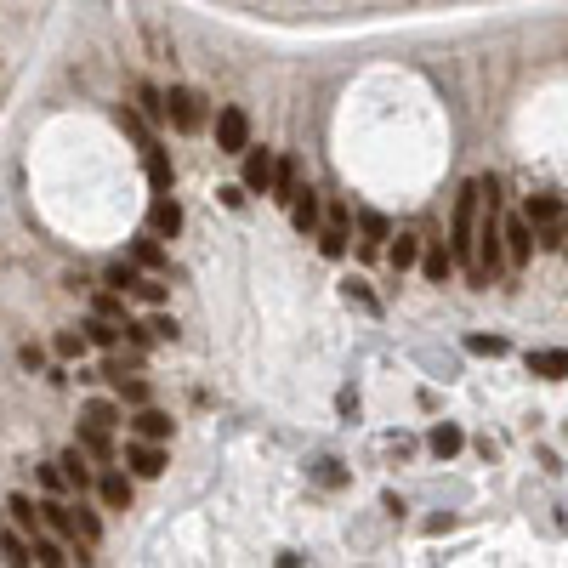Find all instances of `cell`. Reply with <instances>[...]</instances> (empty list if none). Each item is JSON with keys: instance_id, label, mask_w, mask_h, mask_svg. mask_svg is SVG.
Returning a JSON list of instances; mask_svg holds the SVG:
<instances>
[{"instance_id": "obj_21", "label": "cell", "mask_w": 568, "mask_h": 568, "mask_svg": "<svg viewBox=\"0 0 568 568\" xmlns=\"http://www.w3.org/2000/svg\"><path fill=\"white\" fill-rule=\"evenodd\" d=\"M421 267H426V279H432V284H449V273H455V256H449L444 245H432V250L421 256Z\"/></svg>"}, {"instance_id": "obj_30", "label": "cell", "mask_w": 568, "mask_h": 568, "mask_svg": "<svg viewBox=\"0 0 568 568\" xmlns=\"http://www.w3.org/2000/svg\"><path fill=\"white\" fill-rule=\"evenodd\" d=\"M137 273H142L137 262H114V267H108V290H120V296H131V284H137Z\"/></svg>"}, {"instance_id": "obj_13", "label": "cell", "mask_w": 568, "mask_h": 568, "mask_svg": "<svg viewBox=\"0 0 568 568\" xmlns=\"http://www.w3.org/2000/svg\"><path fill=\"white\" fill-rule=\"evenodd\" d=\"M57 466H63V478H69V489H80V495H86L91 483H97V478H91V455H86V449H80V444H74L69 455L57 461Z\"/></svg>"}, {"instance_id": "obj_36", "label": "cell", "mask_w": 568, "mask_h": 568, "mask_svg": "<svg viewBox=\"0 0 568 568\" xmlns=\"http://www.w3.org/2000/svg\"><path fill=\"white\" fill-rule=\"evenodd\" d=\"M358 222H364V233H370V245H375V239H387V216L364 211V216H358Z\"/></svg>"}, {"instance_id": "obj_15", "label": "cell", "mask_w": 568, "mask_h": 568, "mask_svg": "<svg viewBox=\"0 0 568 568\" xmlns=\"http://www.w3.org/2000/svg\"><path fill=\"white\" fill-rule=\"evenodd\" d=\"M267 194L279 199V205H290V199L302 194V177H296V160H279V165H273V188H267Z\"/></svg>"}, {"instance_id": "obj_20", "label": "cell", "mask_w": 568, "mask_h": 568, "mask_svg": "<svg viewBox=\"0 0 568 568\" xmlns=\"http://www.w3.org/2000/svg\"><path fill=\"white\" fill-rule=\"evenodd\" d=\"M80 449H86L91 461H114V438H108L103 426H80Z\"/></svg>"}, {"instance_id": "obj_9", "label": "cell", "mask_w": 568, "mask_h": 568, "mask_svg": "<svg viewBox=\"0 0 568 568\" xmlns=\"http://www.w3.org/2000/svg\"><path fill=\"white\" fill-rule=\"evenodd\" d=\"M131 432H137V438H154V444H165V438H171V415H165V409L137 404V415H131Z\"/></svg>"}, {"instance_id": "obj_14", "label": "cell", "mask_w": 568, "mask_h": 568, "mask_svg": "<svg viewBox=\"0 0 568 568\" xmlns=\"http://www.w3.org/2000/svg\"><path fill=\"white\" fill-rule=\"evenodd\" d=\"M529 370L540 375V381H563V375H568V353H563V347H540V353H529Z\"/></svg>"}, {"instance_id": "obj_19", "label": "cell", "mask_w": 568, "mask_h": 568, "mask_svg": "<svg viewBox=\"0 0 568 568\" xmlns=\"http://www.w3.org/2000/svg\"><path fill=\"white\" fill-rule=\"evenodd\" d=\"M6 512H12V523H18L23 534H40V506L29 495H12L6 500Z\"/></svg>"}, {"instance_id": "obj_38", "label": "cell", "mask_w": 568, "mask_h": 568, "mask_svg": "<svg viewBox=\"0 0 568 568\" xmlns=\"http://www.w3.org/2000/svg\"><path fill=\"white\" fill-rule=\"evenodd\" d=\"M40 364H46V353H40L35 341H29V347H23V370H40Z\"/></svg>"}, {"instance_id": "obj_17", "label": "cell", "mask_w": 568, "mask_h": 568, "mask_svg": "<svg viewBox=\"0 0 568 568\" xmlns=\"http://www.w3.org/2000/svg\"><path fill=\"white\" fill-rule=\"evenodd\" d=\"M426 444H432V455H438V461H449V455H455V449H461L466 438H461V426H455V421H438Z\"/></svg>"}, {"instance_id": "obj_40", "label": "cell", "mask_w": 568, "mask_h": 568, "mask_svg": "<svg viewBox=\"0 0 568 568\" xmlns=\"http://www.w3.org/2000/svg\"><path fill=\"white\" fill-rule=\"evenodd\" d=\"M563 256H568V245H563Z\"/></svg>"}, {"instance_id": "obj_32", "label": "cell", "mask_w": 568, "mask_h": 568, "mask_svg": "<svg viewBox=\"0 0 568 568\" xmlns=\"http://www.w3.org/2000/svg\"><path fill=\"white\" fill-rule=\"evenodd\" d=\"M341 290H347V302H358V307H370V313H381V302L370 296V284H364V279H347Z\"/></svg>"}, {"instance_id": "obj_1", "label": "cell", "mask_w": 568, "mask_h": 568, "mask_svg": "<svg viewBox=\"0 0 568 568\" xmlns=\"http://www.w3.org/2000/svg\"><path fill=\"white\" fill-rule=\"evenodd\" d=\"M478 205H483V177L466 182V194L455 199V222H449V256H455V267L472 273V284H478Z\"/></svg>"}, {"instance_id": "obj_4", "label": "cell", "mask_w": 568, "mask_h": 568, "mask_svg": "<svg viewBox=\"0 0 568 568\" xmlns=\"http://www.w3.org/2000/svg\"><path fill=\"white\" fill-rule=\"evenodd\" d=\"M125 466H131L137 478H160V472H165V444H154V438H137V444L125 449Z\"/></svg>"}, {"instance_id": "obj_28", "label": "cell", "mask_w": 568, "mask_h": 568, "mask_svg": "<svg viewBox=\"0 0 568 568\" xmlns=\"http://www.w3.org/2000/svg\"><path fill=\"white\" fill-rule=\"evenodd\" d=\"M86 347H91L86 330H63V336L52 341V353H57V358H86Z\"/></svg>"}, {"instance_id": "obj_23", "label": "cell", "mask_w": 568, "mask_h": 568, "mask_svg": "<svg viewBox=\"0 0 568 568\" xmlns=\"http://www.w3.org/2000/svg\"><path fill=\"white\" fill-rule=\"evenodd\" d=\"M29 563L57 568V563H69V557H63V546H57V540H46V534H29Z\"/></svg>"}, {"instance_id": "obj_35", "label": "cell", "mask_w": 568, "mask_h": 568, "mask_svg": "<svg viewBox=\"0 0 568 568\" xmlns=\"http://www.w3.org/2000/svg\"><path fill=\"white\" fill-rule=\"evenodd\" d=\"M466 347H472V353H483V358H500V353H506V341H500V336H472Z\"/></svg>"}, {"instance_id": "obj_2", "label": "cell", "mask_w": 568, "mask_h": 568, "mask_svg": "<svg viewBox=\"0 0 568 568\" xmlns=\"http://www.w3.org/2000/svg\"><path fill=\"white\" fill-rule=\"evenodd\" d=\"M165 120L177 125V131H199V125H205V97L188 91V86H171L165 91Z\"/></svg>"}, {"instance_id": "obj_12", "label": "cell", "mask_w": 568, "mask_h": 568, "mask_svg": "<svg viewBox=\"0 0 568 568\" xmlns=\"http://www.w3.org/2000/svg\"><path fill=\"white\" fill-rule=\"evenodd\" d=\"M142 160H148V182H154V194H171L177 171H171V160H165V148H160V142H148V148H142Z\"/></svg>"}, {"instance_id": "obj_10", "label": "cell", "mask_w": 568, "mask_h": 568, "mask_svg": "<svg viewBox=\"0 0 568 568\" xmlns=\"http://www.w3.org/2000/svg\"><path fill=\"white\" fill-rule=\"evenodd\" d=\"M523 222H529V228H557V222H563V199L557 194H534L529 205H523Z\"/></svg>"}, {"instance_id": "obj_31", "label": "cell", "mask_w": 568, "mask_h": 568, "mask_svg": "<svg viewBox=\"0 0 568 568\" xmlns=\"http://www.w3.org/2000/svg\"><path fill=\"white\" fill-rule=\"evenodd\" d=\"M137 114H142V120H165V97L154 86H142L137 91Z\"/></svg>"}, {"instance_id": "obj_8", "label": "cell", "mask_w": 568, "mask_h": 568, "mask_svg": "<svg viewBox=\"0 0 568 568\" xmlns=\"http://www.w3.org/2000/svg\"><path fill=\"white\" fill-rule=\"evenodd\" d=\"M97 495H103L108 512H125V506H131V478H125L120 466H108L103 478H97Z\"/></svg>"}, {"instance_id": "obj_22", "label": "cell", "mask_w": 568, "mask_h": 568, "mask_svg": "<svg viewBox=\"0 0 568 568\" xmlns=\"http://www.w3.org/2000/svg\"><path fill=\"white\" fill-rule=\"evenodd\" d=\"M114 387H120V404H148V398H154V387H148V381H137V375H125V370H114Z\"/></svg>"}, {"instance_id": "obj_29", "label": "cell", "mask_w": 568, "mask_h": 568, "mask_svg": "<svg viewBox=\"0 0 568 568\" xmlns=\"http://www.w3.org/2000/svg\"><path fill=\"white\" fill-rule=\"evenodd\" d=\"M74 540H103V523H97V512H86V506H74Z\"/></svg>"}, {"instance_id": "obj_37", "label": "cell", "mask_w": 568, "mask_h": 568, "mask_svg": "<svg viewBox=\"0 0 568 568\" xmlns=\"http://www.w3.org/2000/svg\"><path fill=\"white\" fill-rule=\"evenodd\" d=\"M216 194H222V205H228V211H239V205H245V188H216Z\"/></svg>"}, {"instance_id": "obj_33", "label": "cell", "mask_w": 568, "mask_h": 568, "mask_svg": "<svg viewBox=\"0 0 568 568\" xmlns=\"http://www.w3.org/2000/svg\"><path fill=\"white\" fill-rule=\"evenodd\" d=\"M0 551H6V563H29V540L23 534H0Z\"/></svg>"}, {"instance_id": "obj_18", "label": "cell", "mask_w": 568, "mask_h": 568, "mask_svg": "<svg viewBox=\"0 0 568 568\" xmlns=\"http://www.w3.org/2000/svg\"><path fill=\"white\" fill-rule=\"evenodd\" d=\"M290 211H296V228L302 233H319V194L313 188H302V194L290 199Z\"/></svg>"}, {"instance_id": "obj_6", "label": "cell", "mask_w": 568, "mask_h": 568, "mask_svg": "<svg viewBox=\"0 0 568 568\" xmlns=\"http://www.w3.org/2000/svg\"><path fill=\"white\" fill-rule=\"evenodd\" d=\"M148 233H160V239H177L182 233V205L171 194H154V205H148Z\"/></svg>"}, {"instance_id": "obj_26", "label": "cell", "mask_w": 568, "mask_h": 568, "mask_svg": "<svg viewBox=\"0 0 568 568\" xmlns=\"http://www.w3.org/2000/svg\"><path fill=\"white\" fill-rule=\"evenodd\" d=\"M131 296H137L142 307H160V302H165V284L154 279V273H137V284H131Z\"/></svg>"}, {"instance_id": "obj_39", "label": "cell", "mask_w": 568, "mask_h": 568, "mask_svg": "<svg viewBox=\"0 0 568 568\" xmlns=\"http://www.w3.org/2000/svg\"><path fill=\"white\" fill-rule=\"evenodd\" d=\"M154 336H160V341H177V319H154Z\"/></svg>"}, {"instance_id": "obj_24", "label": "cell", "mask_w": 568, "mask_h": 568, "mask_svg": "<svg viewBox=\"0 0 568 568\" xmlns=\"http://www.w3.org/2000/svg\"><path fill=\"white\" fill-rule=\"evenodd\" d=\"M120 409H125V404H108V398H91V404H86V426H103V432H114V426H120Z\"/></svg>"}, {"instance_id": "obj_25", "label": "cell", "mask_w": 568, "mask_h": 568, "mask_svg": "<svg viewBox=\"0 0 568 568\" xmlns=\"http://www.w3.org/2000/svg\"><path fill=\"white\" fill-rule=\"evenodd\" d=\"M313 239H319V250H324V256H330V262H341V256H347V228H341V222H330V228H319V233H313Z\"/></svg>"}, {"instance_id": "obj_34", "label": "cell", "mask_w": 568, "mask_h": 568, "mask_svg": "<svg viewBox=\"0 0 568 568\" xmlns=\"http://www.w3.org/2000/svg\"><path fill=\"white\" fill-rule=\"evenodd\" d=\"M35 472H40V483H46V495H63V489H69L63 466H35Z\"/></svg>"}, {"instance_id": "obj_5", "label": "cell", "mask_w": 568, "mask_h": 568, "mask_svg": "<svg viewBox=\"0 0 568 568\" xmlns=\"http://www.w3.org/2000/svg\"><path fill=\"white\" fill-rule=\"evenodd\" d=\"M273 148H245V194H267L273 188Z\"/></svg>"}, {"instance_id": "obj_16", "label": "cell", "mask_w": 568, "mask_h": 568, "mask_svg": "<svg viewBox=\"0 0 568 568\" xmlns=\"http://www.w3.org/2000/svg\"><path fill=\"white\" fill-rule=\"evenodd\" d=\"M131 262L142 267V273H160L165 267V250H160V233H142L137 245H131Z\"/></svg>"}, {"instance_id": "obj_7", "label": "cell", "mask_w": 568, "mask_h": 568, "mask_svg": "<svg viewBox=\"0 0 568 568\" xmlns=\"http://www.w3.org/2000/svg\"><path fill=\"white\" fill-rule=\"evenodd\" d=\"M500 239H506V256H512L517 267L529 262V250H534V228L523 222V216H512V222H500Z\"/></svg>"}, {"instance_id": "obj_3", "label": "cell", "mask_w": 568, "mask_h": 568, "mask_svg": "<svg viewBox=\"0 0 568 568\" xmlns=\"http://www.w3.org/2000/svg\"><path fill=\"white\" fill-rule=\"evenodd\" d=\"M216 148H222V154H245L250 148V114L245 108H222V114H216Z\"/></svg>"}, {"instance_id": "obj_11", "label": "cell", "mask_w": 568, "mask_h": 568, "mask_svg": "<svg viewBox=\"0 0 568 568\" xmlns=\"http://www.w3.org/2000/svg\"><path fill=\"white\" fill-rule=\"evenodd\" d=\"M80 330H86V341H91V347H103V353H114V347H120V336H125V324L120 319H103V313H91Z\"/></svg>"}, {"instance_id": "obj_27", "label": "cell", "mask_w": 568, "mask_h": 568, "mask_svg": "<svg viewBox=\"0 0 568 568\" xmlns=\"http://www.w3.org/2000/svg\"><path fill=\"white\" fill-rule=\"evenodd\" d=\"M387 256H392V267L404 273V267H415V262H421V239H409V233H398V245H392Z\"/></svg>"}]
</instances>
